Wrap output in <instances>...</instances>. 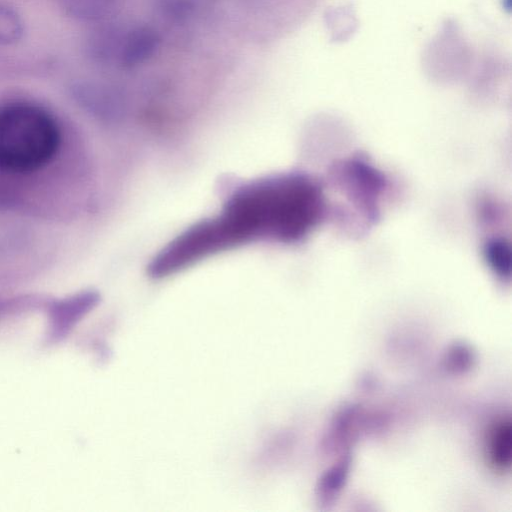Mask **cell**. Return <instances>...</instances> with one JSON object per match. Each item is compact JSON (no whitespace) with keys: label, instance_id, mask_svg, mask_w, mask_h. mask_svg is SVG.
Masks as SVG:
<instances>
[{"label":"cell","instance_id":"6da1fadb","mask_svg":"<svg viewBox=\"0 0 512 512\" xmlns=\"http://www.w3.org/2000/svg\"><path fill=\"white\" fill-rule=\"evenodd\" d=\"M329 213L323 183L308 173L290 171L253 179L237 186L218 214L197 221L167 243L151 259L147 272L151 278H165L257 241L295 244Z\"/></svg>","mask_w":512,"mask_h":512},{"label":"cell","instance_id":"7a4b0ae2","mask_svg":"<svg viewBox=\"0 0 512 512\" xmlns=\"http://www.w3.org/2000/svg\"><path fill=\"white\" fill-rule=\"evenodd\" d=\"M60 131L40 107L13 103L0 107V169L26 174L45 167L55 157Z\"/></svg>","mask_w":512,"mask_h":512},{"label":"cell","instance_id":"3957f363","mask_svg":"<svg viewBox=\"0 0 512 512\" xmlns=\"http://www.w3.org/2000/svg\"><path fill=\"white\" fill-rule=\"evenodd\" d=\"M332 185L341 193L351 213L362 225H370L379 214L380 199L386 190L384 176L364 160L349 159L335 164Z\"/></svg>","mask_w":512,"mask_h":512},{"label":"cell","instance_id":"277c9868","mask_svg":"<svg viewBox=\"0 0 512 512\" xmlns=\"http://www.w3.org/2000/svg\"><path fill=\"white\" fill-rule=\"evenodd\" d=\"M160 45V37L153 28L141 25L124 31L116 62L125 70L138 67L149 60Z\"/></svg>","mask_w":512,"mask_h":512},{"label":"cell","instance_id":"5b68a950","mask_svg":"<svg viewBox=\"0 0 512 512\" xmlns=\"http://www.w3.org/2000/svg\"><path fill=\"white\" fill-rule=\"evenodd\" d=\"M120 0H66L69 12L82 19L97 20L111 15Z\"/></svg>","mask_w":512,"mask_h":512},{"label":"cell","instance_id":"8992f818","mask_svg":"<svg viewBox=\"0 0 512 512\" xmlns=\"http://www.w3.org/2000/svg\"><path fill=\"white\" fill-rule=\"evenodd\" d=\"M24 32L20 15L12 8L0 4V46L18 42Z\"/></svg>","mask_w":512,"mask_h":512},{"label":"cell","instance_id":"52a82bcc","mask_svg":"<svg viewBox=\"0 0 512 512\" xmlns=\"http://www.w3.org/2000/svg\"><path fill=\"white\" fill-rule=\"evenodd\" d=\"M486 260L500 276H506L510 270V250L502 238H493L485 245Z\"/></svg>","mask_w":512,"mask_h":512},{"label":"cell","instance_id":"ba28073f","mask_svg":"<svg viewBox=\"0 0 512 512\" xmlns=\"http://www.w3.org/2000/svg\"><path fill=\"white\" fill-rule=\"evenodd\" d=\"M510 425L501 424L491 438V458L495 464L504 466L510 460Z\"/></svg>","mask_w":512,"mask_h":512}]
</instances>
